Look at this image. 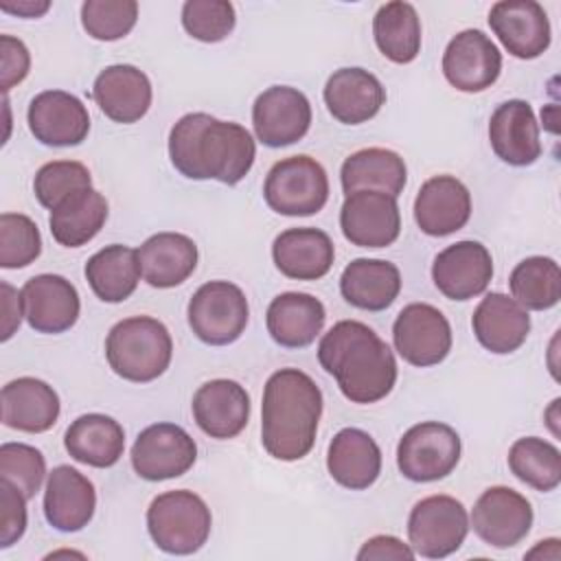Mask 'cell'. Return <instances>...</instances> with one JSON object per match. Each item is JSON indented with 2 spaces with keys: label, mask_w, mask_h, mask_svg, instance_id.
Wrapping results in <instances>:
<instances>
[{
  "label": "cell",
  "mask_w": 561,
  "mask_h": 561,
  "mask_svg": "<svg viewBox=\"0 0 561 561\" xmlns=\"http://www.w3.org/2000/svg\"><path fill=\"white\" fill-rule=\"evenodd\" d=\"M169 158L184 178L232 186L250 173L256 145L243 125L191 112L171 127Z\"/></svg>",
  "instance_id": "obj_1"
},
{
  "label": "cell",
  "mask_w": 561,
  "mask_h": 561,
  "mask_svg": "<svg viewBox=\"0 0 561 561\" xmlns=\"http://www.w3.org/2000/svg\"><path fill=\"white\" fill-rule=\"evenodd\" d=\"M318 362L335 377L340 392L353 403H375L397 381L392 348L368 324L357 320H340L322 335Z\"/></svg>",
  "instance_id": "obj_2"
},
{
  "label": "cell",
  "mask_w": 561,
  "mask_h": 561,
  "mask_svg": "<svg viewBox=\"0 0 561 561\" xmlns=\"http://www.w3.org/2000/svg\"><path fill=\"white\" fill-rule=\"evenodd\" d=\"M322 414L318 383L298 368L270 375L261 403V443L276 460H300L313 443Z\"/></svg>",
  "instance_id": "obj_3"
},
{
  "label": "cell",
  "mask_w": 561,
  "mask_h": 561,
  "mask_svg": "<svg viewBox=\"0 0 561 561\" xmlns=\"http://www.w3.org/2000/svg\"><path fill=\"white\" fill-rule=\"evenodd\" d=\"M110 368L134 383L158 379L171 364L173 340L169 329L151 316H131L116 322L105 337Z\"/></svg>",
  "instance_id": "obj_4"
},
{
  "label": "cell",
  "mask_w": 561,
  "mask_h": 561,
  "mask_svg": "<svg viewBox=\"0 0 561 561\" xmlns=\"http://www.w3.org/2000/svg\"><path fill=\"white\" fill-rule=\"evenodd\" d=\"M210 526V508L186 489L160 493L147 508V530L167 554L197 552L208 541Z\"/></svg>",
  "instance_id": "obj_5"
},
{
  "label": "cell",
  "mask_w": 561,
  "mask_h": 561,
  "mask_svg": "<svg viewBox=\"0 0 561 561\" xmlns=\"http://www.w3.org/2000/svg\"><path fill=\"white\" fill-rule=\"evenodd\" d=\"M263 197L267 206L287 217H307L324 208L329 178L324 167L309 156L278 160L265 178Z\"/></svg>",
  "instance_id": "obj_6"
},
{
  "label": "cell",
  "mask_w": 561,
  "mask_h": 561,
  "mask_svg": "<svg viewBox=\"0 0 561 561\" xmlns=\"http://www.w3.org/2000/svg\"><path fill=\"white\" fill-rule=\"evenodd\" d=\"M188 327L210 346H226L241 337L248 327V298L230 280H208L188 300Z\"/></svg>",
  "instance_id": "obj_7"
},
{
  "label": "cell",
  "mask_w": 561,
  "mask_h": 561,
  "mask_svg": "<svg viewBox=\"0 0 561 561\" xmlns=\"http://www.w3.org/2000/svg\"><path fill=\"white\" fill-rule=\"evenodd\" d=\"M460 436L438 421L412 425L397 445V467L412 482L447 478L460 460Z\"/></svg>",
  "instance_id": "obj_8"
},
{
  "label": "cell",
  "mask_w": 561,
  "mask_h": 561,
  "mask_svg": "<svg viewBox=\"0 0 561 561\" xmlns=\"http://www.w3.org/2000/svg\"><path fill=\"white\" fill-rule=\"evenodd\" d=\"M469 533V515L451 495H430L414 504L408 517V539L414 554L445 559L454 554Z\"/></svg>",
  "instance_id": "obj_9"
},
{
  "label": "cell",
  "mask_w": 561,
  "mask_h": 561,
  "mask_svg": "<svg viewBox=\"0 0 561 561\" xmlns=\"http://www.w3.org/2000/svg\"><path fill=\"white\" fill-rule=\"evenodd\" d=\"M392 342L397 353L412 366L440 364L451 351V327L440 309L427 302L405 305L394 324Z\"/></svg>",
  "instance_id": "obj_10"
},
{
  "label": "cell",
  "mask_w": 561,
  "mask_h": 561,
  "mask_svg": "<svg viewBox=\"0 0 561 561\" xmlns=\"http://www.w3.org/2000/svg\"><path fill=\"white\" fill-rule=\"evenodd\" d=\"M195 440L175 423H153L145 427L131 447V467L149 482L184 476L195 465Z\"/></svg>",
  "instance_id": "obj_11"
},
{
  "label": "cell",
  "mask_w": 561,
  "mask_h": 561,
  "mask_svg": "<svg viewBox=\"0 0 561 561\" xmlns=\"http://www.w3.org/2000/svg\"><path fill=\"white\" fill-rule=\"evenodd\" d=\"M469 522L484 543L513 548L530 533L533 506L511 486H489L473 504Z\"/></svg>",
  "instance_id": "obj_12"
},
{
  "label": "cell",
  "mask_w": 561,
  "mask_h": 561,
  "mask_svg": "<svg viewBox=\"0 0 561 561\" xmlns=\"http://www.w3.org/2000/svg\"><path fill=\"white\" fill-rule=\"evenodd\" d=\"M252 125L265 147H287L298 142L311 125L309 99L291 85L263 90L252 105Z\"/></svg>",
  "instance_id": "obj_13"
},
{
  "label": "cell",
  "mask_w": 561,
  "mask_h": 561,
  "mask_svg": "<svg viewBox=\"0 0 561 561\" xmlns=\"http://www.w3.org/2000/svg\"><path fill=\"white\" fill-rule=\"evenodd\" d=\"M340 228L346 241L359 248H386L401 232L397 197L379 191H355L340 208Z\"/></svg>",
  "instance_id": "obj_14"
},
{
  "label": "cell",
  "mask_w": 561,
  "mask_h": 561,
  "mask_svg": "<svg viewBox=\"0 0 561 561\" xmlns=\"http://www.w3.org/2000/svg\"><path fill=\"white\" fill-rule=\"evenodd\" d=\"M502 72V53L478 28L454 35L443 53V75L460 92H482Z\"/></svg>",
  "instance_id": "obj_15"
},
{
  "label": "cell",
  "mask_w": 561,
  "mask_h": 561,
  "mask_svg": "<svg viewBox=\"0 0 561 561\" xmlns=\"http://www.w3.org/2000/svg\"><path fill=\"white\" fill-rule=\"evenodd\" d=\"M28 129L42 145L75 147L88 138V107L70 92L44 90L33 96L26 112Z\"/></svg>",
  "instance_id": "obj_16"
},
{
  "label": "cell",
  "mask_w": 561,
  "mask_h": 561,
  "mask_svg": "<svg viewBox=\"0 0 561 561\" xmlns=\"http://www.w3.org/2000/svg\"><path fill=\"white\" fill-rule=\"evenodd\" d=\"M493 278V259L478 241H458L436 254L432 280L449 300H469L480 296Z\"/></svg>",
  "instance_id": "obj_17"
},
{
  "label": "cell",
  "mask_w": 561,
  "mask_h": 561,
  "mask_svg": "<svg viewBox=\"0 0 561 561\" xmlns=\"http://www.w3.org/2000/svg\"><path fill=\"white\" fill-rule=\"evenodd\" d=\"M489 26L517 59H535L550 46V20L535 0H500L489 11Z\"/></svg>",
  "instance_id": "obj_18"
},
{
  "label": "cell",
  "mask_w": 561,
  "mask_h": 561,
  "mask_svg": "<svg viewBox=\"0 0 561 561\" xmlns=\"http://www.w3.org/2000/svg\"><path fill=\"white\" fill-rule=\"evenodd\" d=\"M471 217L469 188L454 175L425 180L414 199V221L430 237H447Z\"/></svg>",
  "instance_id": "obj_19"
},
{
  "label": "cell",
  "mask_w": 561,
  "mask_h": 561,
  "mask_svg": "<svg viewBox=\"0 0 561 561\" xmlns=\"http://www.w3.org/2000/svg\"><path fill=\"white\" fill-rule=\"evenodd\" d=\"M24 318L37 333H64L81 309L77 287L59 274H37L22 287Z\"/></svg>",
  "instance_id": "obj_20"
},
{
  "label": "cell",
  "mask_w": 561,
  "mask_h": 561,
  "mask_svg": "<svg viewBox=\"0 0 561 561\" xmlns=\"http://www.w3.org/2000/svg\"><path fill=\"white\" fill-rule=\"evenodd\" d=\"M489 140L495 156L511 167H528L541 156L539 125L530 103L504 101L489 121Z\"/></svg>",
  "instance_id": "obj_21"
},
{
  "label": "cell",
  "mask_w": 561,
  "mask_h": 561,
  "mask_svg": "<svg viewBox=\"0 0 561 561\" xmlns=\"http://www.w3.org/2000/svg\"><path fill=\"white\" fill-rule=\"evenodd\" d=\"M193 419L210 438H234L250 419V397L245 388L232 379H213L193 394Z\"/></svg>",
  "instance_id": "obj_22"
},
{
  "label": "cell",
  "mask_w": 561,
  "mask_h": 561,
  "mask_svg": "<svg viewBox=\"0 0 561 561\" xmlns=\"http://www.w3.org/2000/svg\"><path fill=\"white\" fill-rule=\"evenodd\" d=\"M151 81L131 64H114L103 68L92 85V99L101 112L114 123H136L151 107Z\"/></svg>",
  "instance_id": "obj_23"
},
{
  "label": "cell",
  "mask_w": 561,
  "mask_h": 561,
  "mask_svg": "<svg viewBox=\"0 0 561 561\" xmlns=\"http://www.w3.org/2000/svg\"><path fill=\"white\" fill-rule=\"evenodd\" d=\"M96 508L94 484L75 467L59 465L48 473L44 491L46 522L59 533H77L90 524Z\"/></svg>",
  "instance_id": "obj_24"
},
{
  "label": "cell",
  "mask_w": 561,
  "mask_h": 561,
  "mask_svg": "<svg viewBox=\"0 0 561 561\" xmlns=\"http://www.w3.org/2000/svg\"><path fill=\"white\" fill-rule=\"evenodd\" d=\"M471 327L486 351L506 355L526 342L530 333V316L515 298L502 291H491L476 307Z\"/></svg>",
  "instance_id": "obj_25"
},
{
  "label": "cell",
  "mask_w": 561,
  "mask_h": 561,
  "mask_svg": "<svg viewBox=\"0 0 561 561\" xmlns=\"http://www.w3.org/2000/svg\"><path fill=\"white\" fill-rule=\"evenodd\" d=\"M324 103L335 121L359 125L381 110L386 90L381 81L364 68H340L327 79Z\"/></svg>",
  "instance_id": "obj_26"
},
{
  "label": "cell",
  "mask_w": 561,
  "mask_h": 561,
  "mask_svg": "<svg viewBox=\"0 0 561 561\" xmlns=\"http://www.w3.org/2000/svg\"><path fill=\"white\" fill-rule=\"evenodd\" d=\"M272 259L287 278L318 280L331 270L335 248L320 228H289L274 239Z\"/></svg>",
  "instance_id": "obj_27"
},
{
  "label": "cell",
  "mask_w": 561,
  "mask_h": 561,
  "mask_svg": "<svg viewBox=\"0 0 561 561\" xmlns=\"http://www.w3.org/2000/svg\"><path fill=\"white\" fill-rule=\"evenodd\" d=\"M331 478L351 491H364L381 473V449L375 438L359 427L340 430L327 451Z\"/></svg>",
  "instance_id": "obj_28"
},
{
  "label": "cell",
  "mask_w": 561,
  "mask_h": 561,
  "mask_svg": "<svg viewBox=\"0 0 561 561\" xmlns=\"http://www.w3.org/2000/svg\"><path fill=\"white\" fill-rule=\"evenodd\" d=\"M324 320V305L305 291L278 294L265 313L267 333L285 348L309 346L320 335Z\"/></svg>",
  "instance_id": "obj_29"
},
{
  "label": "cell",
  "mask_w": 561,
  "mask_h": 561,
  "mask_svg": "<svg viewBox=\"0 0 561 561\" xmlns=\"http://www.w3.org/2000/svg\"><path fill=\"white\" fill-rule=\"evenodd\" d=\"M2 423L11 430L42 434L59 419V397L42 379L18 377L2 388Z\"/></svg>",
  "instance_id": "obj_30"
},
{
  "label": "cell",
  "mask_w": 561,
  "mask_h": 561,
  "mask_svg": "<svg viewBox=\"0 0 561 561\" xmlns=\"http://www.w3.org/2000/svg\"><path fill=\"white\" fill-rule=\"evenodd\" d=\"M142 278L158 289L182 285L197 267V245L182 232L151 234L138 248Z\"/></svg>",
  "instance_id": "obj_31"
},
{
  "label": "cell",
  "mask_w": 561,
  "mask_h": 561,
  "mask_svg": "<svg viewBox=\"0 0 561 561\" xmlns=\"http://www.w3.org/2000/svg\"><path fill=\"white\" fill-rule=\"evenodd\" d=\"M340 291L357 309L383 311L401 291L399 267L383 259H355L340 276Z\"/></svg>",
  "instance_id": "obj_32"
},
{
  "label": "cell",
  "mask_w": 561,
  "mask_h": 561,
  "mask_svg": "<svg viewBox=\"0 0 561 561\" xmlns=\"http://www.w3.org/2000/svg\"><path fill=\"white\" fill-rule=\"evenodd\" d=\"M64 447L77 462L105 469L123 456L125 432L112 416L90 412L68 425Z\"/></svg>",
  "instance_id": "obj_33"
},
{
  "label": "cell",
  "mask_w": 561,
  "mask_h": 561,
  "mask_svg": "<svg viewBox=\"0 0 561 561\" xmlns=\"http://www.w3.org/2000/svg\"><path fill=\"white\" fill-rule=\"evenodd\" d=\"M107 219L105 197L92 188L83 186L66 195L48 217L53 239L64 248H79L92 241Z\"/></svg>",
  "instance_id": "obj_34"
},
{
  "label": "cell",
  "mask_w": 561,
  "mask_h": 561,
  "mask_svg": "<svg viewBox=\"0 0 561 561\" xmlns=\"http://www.w3.org/2000/svg\"><path fill=\"white\" fill-rule=\"evenodd\" d=\"M340 180L346 195L355 191H379L397 197L408 182V169L397 151L368 147L351 153L344 160Z\"/></svg>",
  "instance_id": "obj_35"
},
{
  "label": "cell",
  "mask_w": 561,
  "mask_h": 561,
  "mask_svg": "<svg viewBox=\"0 0 561 561\" xmlns=\"http://www.w3.org/2000/svg\"><path fill=\"white\" fill-rule=\"evenodd\" d=\"M138 250L112 243L92 254L85 263V280L103 302L127 300L140 280Z\"/></svg>",
  "instance_id": "obj_36"
},
{
  "label": "cell",
  "mask_w": 561,
  "mask_h": 561,
  "mask_svg": "<svg viewBox=\"0 0 561 561\" xmlns=\"http://www.w3.org/2000/svg\"><path fill=\"white\" fill-rule=\"evenodd\" d=\"M375 44L394 64H410L421 53V20L410 2H386L373 18Z\"/></svg>",
  "instance_id": "obj_37"
},
{
  "label": "cell",
  "mask_w": 561,
  "mask_h": 561,
  "mask_svg": "<svg viewBox=\"0 0 561 561\" xmlns=\"http://www.w3.org/2000/svg\"><path fill=\"white\" fill-rule=\"evenodd\" d=\"M508 287L513 294L511 298H515L524 309H550L561 298L559 263L550 256H528L513 267Z\"/></svg>",
  "instance_id": "obj_38"
},
{
  "label": "cell",
  "mask_w": 561,
  "mask_h": 561,
  "mask_svg": "<svg viewBox=\"0 0 561 561\" xmlns=\"http://www.w3.org/2000/svg\"><path fill=\"white\" fill-rule=\"evenodd\" d=\"M508 469L524 484L548 493L561 482V451L539 436L517 438L508 449Z\"/></svg>",
  "instance_id": "obj_39"
},
{
  "label": "cell",
  "mask_w": 561,
  "mask_h": 561,
  "mask_svg": "<svg viewBox=\"0 0 561 561\" xmlns=\"http://www.w3.org/2000/svg\"><path fill=\"white\" fill-rule=\"evenodd\" d=\"M42 254V237L35 221L22 213L0 215V267L20 270Z\"/></svg>",
  "instance_id": "obj_40"
},
{
  "label": "cell",
  "mask_w": 561,
  "mask_h": 561,
  "mask_svg": "<svg viewBox=\"0 0 561 561\" xmlns=\"http://www.w3.org/2000/svg\"><path fill=\"white\" fill-rule=\"evenodd\" d=\"M138 20L136 0H88L81 4V24L85 33L101 42L125 37Z\"/></svg>",
  "instance_id": "obj_41"
},
{
  "label": "cell",
  "mask_w": 561,
  "mask_h": 561,
  "mask_svg": "<svg viewBox=\"0 0 561 561\" xmlns=\"http://www.w3.org/2000/svg\"><path fill=\"white\" fill-rule=\"evenodd\" d=\"M234 22V7L226 0H188L182 4V26L199 42L215 44L226 39Z\"/></svg>",
  "instance_id": "obj_42"
},
{
  "label": "cell",
  "mask_w": 561,
  "mask_h": 561,
  "mask_svg": "<svg viewBox=\"0 0 561 561\" xmlns=\"http://www.w3.org/2000/svg\"><path fill=\"white\" fill-rule=\"evenodd\" d=\"M92 186V175L85 164L77 160H53L39 167L33 180V191L37 202L53 210L66 195L77 188Z\"/></svg>",
  "instance_id": "obj_43"
},
{
  "label": "cell",
  "mask_w": 561,
  "mask_h": 561,
  "mask_svg": "<svg viewBox=\"0 0 561 561\" xmlns=\"http://www.w3.org/2000/svg\"><path fill=\"white\" fill-rule=\"evenodd\" d=\"M46 476V460L39 449L26 443H4L0 447V478L15 484L31 500Z\"/></svg>",
  "instance_id": "obj_44"
},
{
  "label": "cell",
  "mask_w": 561,
  "mask_h": 561,
  "mask_svg": "<svg viewBox=\"0 0 561 561\" xmlns=\"http://www.w3.org/2000/svg\"><path fill=\"white\" fill-rule=\"evenodd\" d=\"M26 530V495L0 478V548H11Z\"/></svg>",
  "instance_id": "obj_45"
},
{
  "label": "cell",
  "mask_w": 561,
  "mask_h": 561,
  "mask_svg": "<svg viewBox=\"0 0 561 561\" xmlns=\"http://www.w3.org/2000/svg\"><path fill=\"white\" fill-rule=\"evenodd\" d=\"M0 88L7 94L13 85L22 83L31 70V55L22 39L0 35Z\"/></svg>",
  "instance_id": "obj_46"
},
{
  "label": "cell",
  "mask_w": 561,
  "mask_h": 561,
  "mask_svg": "<svg viewBox=\"0 0 561 561\" xmlns=\"http://www.w3.org/2000/svg\"><path fill=\"white\" fill-rule=\"evenodd\" d=\"M414 550L392 535H375L357 552L359 561H412Z\"/></svg>",
  "instance_id": "obj_47"
},
{
  "label": "cell",
  "mask_w": 561,
  "mask_h": 561,
  "mask_svg": "<svg viewBox=\"0 0 561 561\" xmlns=\"http://www.w3.org/2000/svg\"><path fill=\"white\" fill-rule=\"evenodd\" d=\"M0 298H2V329H0V340L7 342L20 327L22 316H24V298L22 289L18 291L13 285L7 280L0 283Z\"/></svg>",
  "instance_id": "obj_48"
},
{
  "label": "cell",
  "mask_w": 561,
  "mask_h": 561,
  "mask_svg": "<svg viewBox=\"0 0 561 561\" xmlns=\"http://www.w3.org/2000/svg\"><path fill=\"white\" fill-rule=\"evenodd\" d=\"M0 9L20 18H39L50 9V2L48 0H20L15 4L0 2Z\"/></svg>",
  "instance_id": "obj_49"
}]
</instances>
